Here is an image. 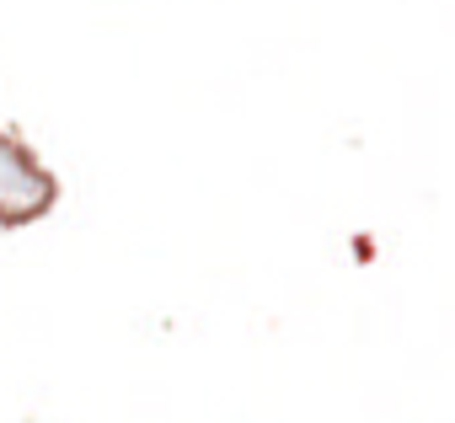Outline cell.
<instances>
[{"label": "cell", "instance_id": "obj_1", "mask_svg": "<svg viewBox=\"0 0 455 423\" xmlns=\"http://www.w3.org/2000/svg\"><path fill=\"white\" fill-rule=\"evenodd\" d=\"M60 204V177L44 166V156L0 124V231H28Z\"/></svg>", "mask_w": 455, "mask_h": 423}]
</instances>
